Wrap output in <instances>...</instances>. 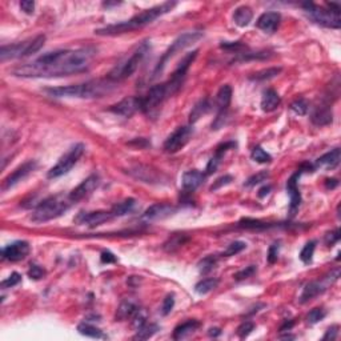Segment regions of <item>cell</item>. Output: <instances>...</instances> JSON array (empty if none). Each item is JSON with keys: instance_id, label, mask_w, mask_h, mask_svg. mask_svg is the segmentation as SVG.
Instances as JSON below:
<instances>
[{"instance_id": "1", "label": "cell", "mask_w": 341, "mask_h": 341, "mask_svg": "<svg viewBox=\"0 0 341 341\" xmlns=\"http://www.w3.org/2000/svg\"><path fill=\"white\" fill-rule=\"evenodd\" d=\"M95 48L59 50L48 52L32 63L15 68L12 74L20 77H59L79 74L90 67Z\"/></svg>"}, {"instance_id": "2", "label": "cell", "mask_w": 341, "mask_h": 341, "mask_svg": "<svg viewBox=\"0 0 341 341\" xmlns=\"http://www.w3.org/2000/svg\"><path fill=\"white\" fill-rule=\"evenodd\" d=\"M176 4H178L176 2H165V3H161L159 6L150 8V10L143 11L140 14L135 15L134 17H131L130 20L99 28V30L95 31V34L99 35V36H116V35L127 34V32H131V31L140 30V28L145 27L148 24L154 23L157 17L168 14L169 11H172L176 7Z\"/></svg>"}, {"instance_id": "3", "label": "cell", "mask_w": 341, "mask_h": 341, "mask_svg": "<svg viewBox=\"0 0 341 341\" xmlns=\"http://www.w3.org/2000/svg\"><path fill=\"white\" fill-rule=\"evenodd\" d=\"M115 81H112L110 77L107 79H97V80H91L87 83L75 84V86H66V87H55L47 88V92L50 96L54 97H79V99H95V97H101L104 95L110 94L115 88Z\"/></svg>"}, {"instance_id": "4", "label": "cell", "mask_w": 341, "mask_h": 341, "mask_svg": "<svg viewBox=\"0 0 341 341\" xmlns=\"http://www.w3.org/2000/svg\"><path fill=\"white\" fill-rule=\"evenodd\" d=\"M184 79H179V77H170L167 83L163 84H156L150 91L144 97H141V111L145 114H150L151 111H154L163 103L167 97L172 96L180 90L181 84H183Z\"/></svg>"}, {"instance_id": "5", "label": "cell", "mask_w": 341, "mask_h": 341, "mask_svg": "<svg viewBox=\"0 0 341 341\" xmlns=\"http://www.w3.org/2000/svg\"><path fill=\"white\" fill-rule=\"evenodd\" d=\"M71 204H74L71 199L64 198L63 195H56V196H51V198L46 199L37 205V208L34 211L31 219L34 223H46V221L54 220L61 216L63 214L70 209Z\"/></svg>"}, {"instance_id": "6", "label": "cell", "mask_w": 341, "mask_h": 341, "mask_svg": "<svg viewBox=\"0 0 341 341\" xmlns=\"http://www.w3.org/2000/svg\"><path fill=\"white\" fill-rule=\"evenodd\" d=\"M328 7H329V10L318 7L316 4L311 3V2L303 4L304 11L314 23L320 24L323 27L337 30V28L341 27L340 6L334 3H329L328 4Z\"/></svg>"}, {"instance_id": "7", "label": "cell", "mask_w": 341, "mask_h": 341, "mask_svg": "<svg viewBox=\"0 0 341 341\" xmlns=\"http://www.w3.org/2000/svg\"><path fill=\"white\" fill-rule=\"evenodd\" d=\"M44 43H46V36L37 35L36 37L30 39V40L11 44V46H3L0 50V60H12V59L34 55L43 47Z\"/></svg>"}, {"instance_id": "8", "label": "cell", "mask_w": 341, "mask_h": 341, "mask_svg": "<svg viewBox=\"0 0 341 341\" xmlns=\"http://www.w3.org/2000/svg\"><path fill=\"white\" fill-rule=\"evenodd\" d=\"M203 37V32H187V34H183L170 44V47L165 51V54L161 56V59L159 60V63L156 64V67L154 70V74H152V79H156L159 75H161V72L164 71L165 66H167L168 61L175 56V55L180 52V51L185 50L189 46L195 44L196 41H199Z\"/></svg>"}, {"instance_id": "9", "label": "cell", "mask_w": 341, "mask_h": 341, "mask_svg": "<svg viewBox=\"0 0 341 341\" xmlns=\"http://www.w3.org/2000/svg\"><path fill=\"white\" fill-rule=\"evenodd\" d=\"M148 50H150V46H148V43L145 41V43L141 44L140 47L135 51L134 54L128 57L127 60L124 61V63L119 64L117 67H115L114 70L111 71L108 77H110L112 81L117 83V81H121L124 80V79H127V77L132 76V75L136 72L137 68H139V66H140L141 60L144 59Z\"/></svg>"}, {"instance_id": "10", "label": "cell", "mask_w": 341, "mask_h": 341, "mask_svg": "<svg viewBox=\"0 0 341 341\" xmlns=\"http://www.w3.org/2000/svg\"><path fill=\"white\" fill-rule=\"evenodd\" d=\"M84 150H86L84 144H81V143L75 144L74 147L70 148V151H68L67 154H64L63 156L59 159V161L55 164L54 167L48 170L47 178L56 179V178H60V176H63V175L68 174V172H70V170L72 169L75 165H76L77 161L80 160V157L83 156V154H84Z\"/></svg>"}, {"instance_id": "11", "label": "cell", "mask_w": 341, "mask_h": 341, "mask_svg": "<svg viewBox=\"0 0 341 341\" xmlns=\"http://www.w3.org/2000/svg\"><path fill=\"white\" fill-rule=\"evenodd\" d=\"M192 135H194L192 127L185 125V127L176 128L164 143V151L168 154H176L187 145L188 141L191 140Z\"/></svg>"}, {"instance_id": "12", "label": "cell", "mask_w": 341, "mask_h": 341, "mask_svg": "<svg viewBox=\"0 0 341 341\" xmlns=\"http://www.w3.org/2000/svg\"><path fill=\"white\" fill-rule=\"evenodd\" d=\"M338 276H340V271L336 269L334 272H332L331 279H325L324 281H312V283L305 285L304 289H303V293H301L300 296V303L304 304V303H308L309 300H312V299H314L320 293H323V292L327 289V285L329 284V283L332 284L333 281L337 280Z\"/></svg>"}, {"instance_id": "13", "label": "cell", "mask_w": 341, "mask_h": 341, "mask_svg": "<svg viewBox=\"0 0 341 341\" xmlns=\"http://www.w3.org/2000/svg\"><path fill=\"white\" fill-rule=\"evenodd\" d=\"M110 111L112 114L119 115V116L123 117L134 116L137 111H141V97H136V96L124 97L123 100L114 104V105L110 108Z\"/></svg>"}, {"instance_id": "14", "label": "cell", "mask_w": 341, "mask_h": 341, "mask_svg": "<svg viewBox=\"0 0 341 341\" xmlns=\"http://www.w3.org/2000/svg\"><path fill=\"white\" fill-rule=\"evenodd\" d=\"M99 184H100L99 176H97V175H91L86 180L81 181L80 184L77 185L75 189H72V192L68 195V198L71 199L72 203H77V201L83 200V199H86L87 196H90V195L99 187Z\"/></svg>"}, {"instance_id": "15", "label": "cell", "mask_w": 341, "mask_h": 341, "mask_svg": "<svg viewBox=\"0 0 341 341\" xmlns=\"http://www.w3.org/2000/svg\"><path fill=\"white\" fill-rule=\"evenodd\" d=\"M36 165H37L36 161L34 160H30L27 161V163L22 164L20 167L16 168L12 174H10L7 178L4 179L3 191H8V189H11V188L15 187L16 184H19L22 180H24V179L27 178L31 172H34Z\"/></svg>"}, {"instance_id": "16", "label": "cell", "mask_w": 341, "mask_h": 341, "mask_svg": "<svg viewBox=\"0 0 341 341\" xmlns=\"http://www.w3.org/2000/svg\"><path fill=\"white\" fill-rule=\"evenodd\" d=\"M112 218H114L112 214L107 211L80 212V214L75 218V221H76L79 225H88V227L94 228L99 227V225H101L103 223H107V221H110Z\"/></svg>"}, {"instance_id": "17", "label": "cell", "mask_w": 341, "mask_h": 341, "mask_svg": "<svg viewBox=\"0 0 341 341\" xmlns=\"http://www.w3.org/2000/svg\"><path fill=\"white\" fill-rule=\"evenodd\" d=\"M30 253V244L27 241H15L2 249V258L8 261H20Z\"/></svg>"}, {"instance_id": "18", "label": "cell", "mask_w": 341, "mask_h": 341, "mask_svg": "<svg viewBox=\"0 0 341 341\" xmlns=\"http://www.w3.org/2000/svg\"><path fill=\"white\" fill-rule=\"evenodd\" d=\"M301 172H303V169H300L299 172H296L294 175H292L287 183V192H288V195H289V199H291V205H289L291 216H293V215L296 214V211L299 209V207H300V203H301V195H300V191H299V187H297V179L300 178Z\"/></svg>"}, {"instance_id": "19", "label": "cell", "mask_w": 341, "mask_h": 341, "mask_svg": "<svg viewBox=\"0 0 341 341\" xmlns=\"http://www.w3.org/2000/svg\"><path fill=\"white\" fill-rule=\"evenodd\" d=\"M176 212V208L169 204H154L148 208L147 211L143 214L144 220L155 221V220H163Z\"/></svg>"}, {"instance_id": "20", "label": "cell", "mask_w": 341, "mask_h": 341, "mask_svg": "<svg viewBox=\"0 0 341 341\" xmlns=\"http://www.w3.org/2000/svg\"><path fill=\"white\" fill-rule=\"evenodd\" d=\"M281 22V15L279 12H274V11H271V12H264V14L261 15L260 17L258 19V28H260L263 32L265 34H273L276 32L280 26Z\"/></svg>"}, {"instance_id": "21", "label": "cell", "mask_w": 341, "mask_h": 341, "mask_svg": "<svg viewBox=\"0 0 341 341\" xmlns=\"http://www.w3.org/2000/svg\"><path fill=\"white\" fill-rule=\"evenodd\" d=\"M205 174H201L199 170H188L183 175L181 178V185L183 189L188 192H194L195 189H198L205 180Z\"/></svg>"}, {"instance_id": "22", "label": "cell", "mask_w": 341, "mask_h": 341, "mask_svg": "<svg viewBox=\"0 0 341 341\" xmlns=\"http://www.w3.org/2000/svg\"><path fill=\"white\" fill-rule=\"evenodd\" d=\"M341 159V151L340 148H334V150L329 151L327 154H324L323 156H320L316 160L314 165L318 168H323V169H333L338 165Z\"/></svg>"}, {"instance_id": "23", "label": "cell", "mask_w": 341, "mask_h": 341, "mask_svg": "<svg viewBox=\"0 0 341 341\" xmlns=\"http://www.w3.org/2000/svg\"><path fill=\"white\" fill-rule=\"evenodd\" d=\"M200 327V323L196 320H188L183 324L178 325L174 331V340H183V338L189 337L192 333L198 331Z\"/></svg>"}, {"instance_id": "24", "label": "cell", "mask_w": 341, "mask_h": 341, "mask_svg": "<svg viewBox=\"0 0 341 341\" xmlns=\"http://www.w3.org/2000/svg\"><path fill=\"white\" fill-rule=\"evenodd\" d=\"M312 123L314 125H318V127H324L331 124L333 120V114H332V110L329 105H323V107H318L317 110L314 111L313 115H312Z\"/></svg>"}, {"instance_id": "25", "label": "cell", "mask_w": 341, "mask_h": 341, "mask_svg": "<svg viewBox=\"0 0 341 341\" xmlns=\"http://www.w3.org/2000/svg\"><path fill=\"white\" fill-rule=\"evenodd\" d=\"M236 147V144L232 143V141H229V143H225V144H221L220 147H218V151H216V154H215V156L212 157L211 160H209V163H208L207 165V172H205V175H212L214 172H216V169L219 168V165H220L221 163V159H223V155L227 152L228 150H231V148Z\"/></svg>"}, {"instance_id": "26", "label": "cell", "mask_w": 341, "mask_h": 341, "mask_svg": "<svg viewBox=\"0 0 341 341\" xmlns=\"http://www.w3.org/2000/svg\"><path fill=\"white\" fill-rule=\"evenodd\" d=\"M280 96L274 90L264 91L261 97V110L264 112H272L280 105Z\"/></svg>"}, {"instance_id": "27", "label": "cell", "mask_w": 341, "mask_h": 341, "mask_svg": "<svg viewBox=\"0 0 341 341\" xmlns=\"http://www.w3.org/2000/svg\"><path fill=\"white\" fill-rule=\"evenodd\" d=\"M232 100V88L231 86H223L219 90L218 95H216V107H218L219 112H228V107L231 104Z\"/></svg>"}, {"instance_id": "28", "label": "cell", "mask_w": 341, "mask_h": 341, "mask_svg": "<svg viewBox=\"0 0 341 341\" xmlns=\"http://www.w3.org/2000/svg\"><path fill=\"white\" fill-rule=\"evenodd\" d=\"M130 174L134 178L139 179V180L144 181V183H155L159 180V174L156 170L151 169L150 167H136L135 169L130 170Z\"/></svg>"}, {"instance_id": "29", "label": "cell", "mask_w": 341, "mask_h": 341, "mask_svg": "<svg viewBox=\"0 0 341 341\" xmlns=\"http://www.w3.org/2000/svg\"><path fill=\"white\" fill-rule=\"evenodd\" d=\"M139 309H140V308L137 307L135 303H132V301H130V300L123 301V303L120 304V307L117 308L116 320L124 321V320H128V318H132L135 314L137 313Z\"/></svg>"}, {"instance_id": "30", "label": "cell", "mask_w": 341, "mask_h": 341, "mask_svg": "<svg viewBox=\"0 0 341 341\" xmlns=\"http://www.w3.org/2000/svg\"><path fill=\"white\" fill-rule=\"evenodd\" d=\"M252 17H253V12L247 6H241V7L235 10L233 22L239 27H247L248 24L251 23Z\"/></svg>"}, {"instance_id": "31", "label": "cell", "mask_w": 341, "mask_h": 341, "mask_svg": "<svg viewBox=\"0 0 341 341\" xmlns=\"http://www.w3.org/2000/svg\"><path fill=\"white\" fill-rule=\"evenodd\" d=\"M198 52L199 51H194V52H189V54L185 55V56L183 57V60L179 63L178 68L175 70V72L172 76L179 77V79H184L185 75H187V72H188V70H189V67H191V64L194 63L195 59H196V56H198Z\"/></svg>"}, {"instance_id": "32", "label": "cell", "mask_w": 341, "mask_h": 341, "mask_svg": "<svg viewBox=\"0 0 341 341\" xmlns=\"http://www.w3.org/2000/svg\"><path fill=\"white\" fill-rule=\"evenodd\" d=\"M137 201L135 199H127V200L121 201V203H117L116 205H114L112 208V216L114 218H120V216H125V215L131 214V212L135 211V208H136Z\"/></svg>"}, {"instance_id": "33", "label": "cell", "mask_w": 341, "mask_h": 341, "mask_svg": "<svg viewBox=\"0 0 341 341\" xmlns=\"http://www.w3.org/2000/svg\"><path fill=\"white\" fill-rule=\"evenodd\" d=\"M188 241V236L184 233H175L174 236H170L165 243H164L163 248L167 252H175L178 251L179 248L183 247Z\"/></svg>"}, {"instance_id": "34", "label": "cell", "mask_w": 341, "mask_h": 341, "mask_svg": "<svg viewBox=\"0 0 341 341\" xmlns=\"http://www.w3.org/2000/svg\"><path fill=\"white\" fill-rule=\"evenodd\" d=\"M211 110V104H209V100L208 99H203L199 103L195 104V107L192 108L191 114H189V121L191 123H195V121H198L203 115H205L208 111Z\"/></svg>"}, {"instance_id": "35", "label": "cell", "mask_w": 341, "mask_h": 341, "mask_svg": "<svg viewBox=\"0 0 341 341\" xmlns=\"http://www.w3.org/2000/svg\"><path fill=\"white\" fill-rule=\"evenodd\" d=\"M77 331H79L80 334H83V336H87V337L107 338V336H105L99 328L94 327V325L91 324H86V323H81V324L77 325Z\"/></svg>"}, {"instance_id": "36", "label": "cell", "mask_w": 341, "mask_h": 341, "mask_svg": "<svg viewBox=\"0 0 341 341\" xmlns=\"http://www.w3.org/2000/svg\"><path fill=\"white\" fill-rule=\"evenodd\" d=\"M219 285L218 279H204V280L199 281L198 284L195 285V291L199 294H207Z\"/></svg>"}, {"instance_id": "37", "label": "cell", "mask_w": 341, "mask_h": 341, "mask_svg": "<svg viewBox=\"0 0 341 341\" xmlns=\"http://www.w3.org/2000/svg\"><path fill=\"white\" fill-rule=\"evenodd\" d=\"M160 328L157 324H144L143 327L139 328L135 334V338H139V340H148L150 337H152Z\"/></svg>"}, {"instance_id": "38", "label": "cell", "mask_w": 341, "mask_h": 341, "mask_svg": "<svg viewBox=\"0 0 341 341\" xmlns=\"http://www.w3.org/2000/svg\"><path fill=\"white\" fill-rule=\"evenodd\" d=\"M216 264H218V258L216 256H207V258H204L199 263V271H200V273L207 274L216 267Z\"/></svg>"}, {"instance_id": "39", "label": "cell", "mask_w": 341, "mask_h": 341, "mask_svg": "<svg viewBox=\"0 0 341 341\" xmlns=\"http://www.w3.org/2000/svg\"><path fill=\"white\" fill-rule=\"evenodd\" d=\"M281 72V68L280 67H274V68H268V70H264V71H260V72H258V74H254V76H252L251 79L252 80H258V81H263V80H269V79H272V77L278 76L279 74Z\"/></svg>"}, {"instance_id": "40", "label": "cell", "mask_w": 341, "mask_h": 341, "mask_svg": "<svg viewBox=\"0 0 341 341\" xmlns=\"http://www.w3.org/2000/svg\"><path fill=\"white\" fill-rule=\"evenodd\" d=\"M251 157H252V160H254L256 163H260V164L269 163V161L272 160L271 155L267 154V152H265V151L261 147H254L253 151H252Z\"/></svg>"}, {"instance_id": "41", "label": "cell", "mask_w": 341, "mask_h": 341, "mask_svg": "<svg viewBox=\"0 0 341 341\" xmlns=\"http://www.w3.org/2000/svg\"><path fill=\"white\" fill-rule=\"evenodd\" d=\"M314 248H316V241H309V243L301 249L300 259L303 263H305V264H309V263H311L312 259H313Z\"/></svg>"}, {"instance_id": "42", "label": "cell", "mask_w": 341, "mask_h": 341, "mask_svg": "<svg viewBox=\"0 0 341 341\" xmlns=\"http://www.w3.org/2000/svg\"><path fill=\"white\" fill-rule=\"evenodd\" d=\"M241 228H245V229H265L269 225L263 223L260 220H256V219H243V220L239 223Z\"/></svg>"}, {"instance_id": "43", "label": "cell", "mask_w": 341, "mask_h": 341, "mask_svg": "<svg viewBox=\"0 0 341 341\" xmlns=\"http://www.w3.org/2000/svg\"><path fill=\"white\" fill-rule=\"evenodd\" d=\"M245 247H247V244H245L244 241H233V243L228 245L227 249L223 252V256H224V258H231V256L240 253L243 249H245Z\"/></svg>"}, {"instance_id": "44", "label": "cell", "mask_w": 341, "mask_h": 341, "mask_svg": "<svg viewBox=\"0 0 341 341\" xmlns=\"http://www.w3.org/2000/svg\"><path fill=\"white\" fill-rule=\"evenodd\" d=\"M325 314H327V312L323 308H314V309H312L308 313L307 321L309 324H316V323H318V321H321L325 317Z\"/></svg>"}, {"instance_id": "45", "label": "cell", "mask_w": 341, "mask_h": 341, "mask_svg": "<svg viewBox=\"0 0 341 341\" xmlns=\"http://www.w3.org/2000/svg\"><path fill=\"white\" fill-rule=\"evenodd\" d=\"M308 108H309V105H308L307 100H304V99H297V100L291 104V110L296 115H300V116L307 114Z\"/></svg>"}, {"instance_id": "46", "label": "cell", "mask_w": 341, "mask_h": 341, "mask_svg": "<svg viewBox=\"0 0 341 341\" xmlns=\"http://www.w3.org/2000/svg\"><path fill=\"white\" fill-rule=\"evenodd\" d=\"M268 178H269V174H268L267 170H263V172H259V174L253 175V176L248 179L245 185H247V187H254V185L260 184L263 181H267Z\"/></svg>"}, {"instance_id": "47", "label": "cell", "mask_w": 341, "mask_h": 341, "mask_svg": "<svg viewBox=\"0 0 341 341\" xmlns=\"http://www.w3.org/2000/svg\"><path fill=\"white\" fill-rule=\"evenodd\" d=\"M253 328L254 324L252 321H244V323L238 328V336L240 338H245L247 336H249V333H251L252 331H253Z\"/></svg>"}, {"instance_id": "48", "label": "cell", "mask_w": 341, "mask_h": 341, "mask_svg": "<svg viewBox=\"0 0 341 341\" xmlns=\"http://www.w3.org/2000/svg\"><path fill=\"white\" fill-rule=\"evenodd\" d=\"M20 280H22V276L19 273H16V272H14V273L11 274L10 278H7L6 279V280H3L2 281V288H3V289H6V288H12V287H15V285H17L19 284V283H20Z\"/></svg>"}, {"instance_id": "49", "label": "cell", "mask_w": 341, "mask_h": 341, "mask_svg": "<svg viewBox=\"0 0 341 341\" xmlns=\"http://www.w3.org/2000/svg\"><path fill=\"white\" fill-rule=\"evenodd\" d=\"M256 273V267L254 265H249V267L244 268V269H241V271H239L238 273L235 274V279L236 280H244V279H248L251 278V276H253V274Z\"/></svg>"}, {"instance_id": "50", "label": "cell", "mask_w": 341, "mask_h": 341, "mask_svg": "<svg viewBox=\"0 0 341 341\" xmlns=\"http://www.w3.org/2000/svg\"><path fill=\"white\" fill-rule=\"evenodd\" d=\"M175 305V296L174 294H168L167 297L164 299L163 301V307H161V313L164 316H167V314L170 313V311L174 309Z\"/></svg>"}, {"instance_id": "51", "label": "cell", "mask_w": 341, "mask_h": 341, "mask_svg": "<svg viewBox=\"0 0 341 341\" xmlns=\"http://www.w3.org/2000/svg\"><path fill=\"white\" fill-rule=\"evenodd\" d=\"M44 274H46V271H44L40 265L36 264L31 265L30 271H28V276H30L31 279H34V280H40L41 278H44Z\"/></svg>"}, {"instance_id": "52", "label": "cell", "mask_w": 341, "mask_h": 341, "mask_svg": "<svg viewBox=\"0 0 341 341\" xmlns=\"http://www.w3.org/2000/svg\"><path fill=\"white\" fill-rule=\"evenodd\" d=\"M279 249H280V245H279L278 243H274V244H272L271 247H269V249H268V256H267L268 263H269V264H273V263L278 261Z\"/></svg>"}, {"instance_id": "53", "label": "cell", "mask_w": 341, "mask_h": 341, "mask_svg": "<svg viewBox=\"0 0 341 341\" xmlns=\"http://www.w3.org/2000/svg\"><path fill=\"white\" fill-rule=\"evenodd\" d=\"M232 180H233V178H232V176H229V175L221 176L220 179H218V180L215 181V184L211 187V191H216V189L221 188L223 185H228Z\"/></svg>"}, {"instance_id": "54", "label": "cell", "mask_w": 341, "mask_h": 341, "mask_svg": "<svg viewBox=\"0 0 341 341\" xmlns=\"http://www.w3.org/2000/svg\"><path fill=\"white\" fill-rule=\"evenodd\" d=\"M20 8H22V11H23L24 14H27V15L34 14L35 3H34V2H31V0H24V2H22V3H20Z\"/></svg>"}, {"instance_id": "55", "label": "cell", "mask_w": 341, "mask_h": 341, "mask_svg": "<svg viewBox=\"0 0 341 341\" xmlns=\"http://www.w3.org/2000/svg\"><path fill=\"white\" fill-rule=\"evenodd\" d=\"M340 240V235H338V229H336V231L331 232V233H327V236H325V243L328 244V247H332V245L334 244V243H337V241Z\"/></svg>"}, {"instance_id": "56", "label": "cell", "mask_w": 341, "mask_h": 341, "mask_svg": "<svg viewBox=\"0 0 341 341\" xmlns=\"http://www.w3.org/2000/svg\"><path fill=\"white\" fill-rule=\"evenodd\" d=\"M338 327L337 325H333V327H331L327 331V333L324 334V337H323V340H336L337 338V333H338Z\"/></svg>"}, {"instance_id": "57", "label": "cell", "mask_w": 341, "mask_h": 341, "mask_svg": "<svg viewBox=\"0 0 341 341\" xmlns=\"http://www.w3.org/2000/svg\"><path fill=\"white\" fill-rule=\"evenodd\" d=\"M101 263L104 264H111V263H116V258L114 256V253H111V252H103L100 256Z\"/></svg>"}, {"instance_id": "58", "label": "cell", "mask_w": 341, "mask_h": 341, "mask_svg": "<svg viewBox=\"0 0 341 341\" xmlns=\"http://www.w3.org/2000/svg\"><path fill=\"white\" fill-rule=\"evenodd\" d=\"M221 48H225V50H232V51H239L241 48H244V46L240 43V41H236V43H223L221 44Z\"/></svg>"}, {"instance_id": "59", "label": "cell", "mask_w": 341, "mask_h": 341, "mask_svg": "<svg viewBox=\"0 0 341 341\" xmlns=\"http://www.w3.org/2000/svg\"><path fill=\"white\" fill-rule=\"evenodd\" d=\"M325 185H327V188H331V189H333V188H336L338 185V181L336 180V179H328L327 183H325Z\"/></svg>"}, {"instance_id": "60", "label": "cell", "mask_w": 341, "mask_h": 341, "mask_svg": "<svg viewBox=\"0 0 341 341\" xmlns=\"http://www.w3.org/2000/svg\"><path fill=\"white\" fill-rule=\"evenodd\" d=\"M293 321H289V323H288V321H285L284 324L281 325V328H280V331L281 332H285V331H289V329H291L292 327H293Z\"/></svg>"}, {"instance_id": "61", "label": "cell", "mask_w": 341, "mask_h": 341, "mask_svg": "<svg viewBox=\"0 0 341 341\" xmlns=\"http://www.w3.org/2000/svg\"><path fill=\"white\" fill-rule=\"evenodd\" d=\"M269 191H271V185H265V187H263L260 189V194H259V196H260V198H264L265 195H268L269 194Z\"/></svg>"}, {"instance_id": "62", "label": "cell", "mask_w": 341, "mask_h": 341, "mask_svg": "<svg viewBox=\"0 0 341 341\" xmlns=\"http://www.w3.org/2000/svg\"><path fill=\"white\" fill-rule=\"evenodd\" d=\"M221 331L219 329V328H211L209 329V336H212V337H218V336H220Z\"/></svg>"}]
</instances>
